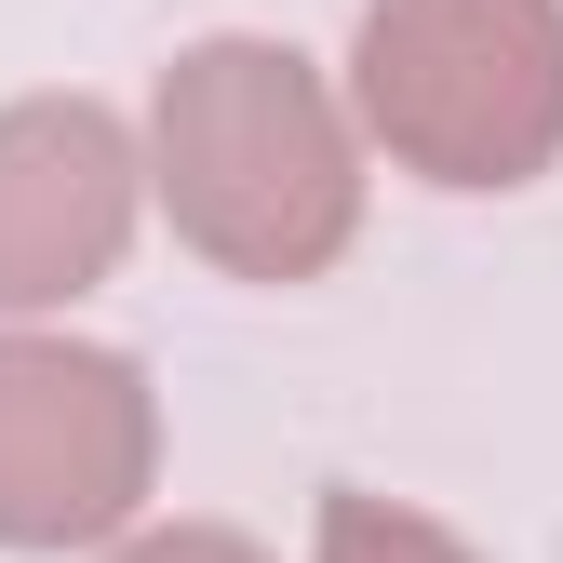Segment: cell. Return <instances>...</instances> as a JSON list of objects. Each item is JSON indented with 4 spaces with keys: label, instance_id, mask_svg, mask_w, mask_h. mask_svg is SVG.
I'll return each mask as SVG.
<instances>
[{
    "label": "cell",
    "instance_id": "obj_1",
    "mask_svg": "<svg viewBox=\"0 0 563 563\" xmlns=\"http://www.w3.org/2000/svg\"><path fill=\"white\" fill-rule=\"evenodd\" d=\"M148 188L229 282H322L363 229L349 108L296 41H188L148 95Z\"/></svg>",
    "mask_w": 563,
    "mask_h": 563
},
{
    "label": "cell",
    "instance_id": "obj_2",
    "mask_svg": "<svg viewBox=\"0 0 563 563\" xmlns=\"http://www.w3.org/2000/svg\"><path fill=\"white\" fill-rule=\"evenodd\" d=\"M349 108L430 188H537L563 162V0H363Z\"/></svg>",
    "mask_w": 563,
    "mask_h": 563
},
{
    "label": "cell",
    "instance_id": "obj_3",
    "mask_svg": "<svg viewBox=\"0 0 563 563\" xmlns=\"http://www.w3.org/2000/svg\"><path fill=\"white\" fill-rule=\"evenodd\" d=\"M162 483V402L95 335H0V550H108Z\"/></svg>",
    "mask_w": 563,
    "mask_h": 563
},
{
    "label": "cell",
    "instance_id": "obj_4",
    "mask_svg": "<svg viewBox=\"0 0 563 563\" xmlns=\"http://www.w3.org/2000/svg\"><path fill=\"white\" fill-rule=\"evenodd\" d=\"M148 162L95 95H14L0 108V309H67L95 296L134 242Z\"/></svg>",
    "mask_w": 563,
    "mask_h": 563
},
{
    "label": "cell",
    "instance_id": "obj_5",
    "mask_svg": "<svg viewBox=\"0 0 563 563\" xmlns=\"http://www.w3.org/2000/svg\"><path fill=\"white\" fill-rule=\"evenodd\" d=\"M309 563H483L456 523H430L416 497H376V483H335L322 497V550Z\"/></svg>",
    "mask_w": 563,
    "mask_h": 563
},
{
    "label": "cell",
    "instance_id": "obj_6",
    "mask_svg": "<svg viewBox=\"0 0 563 563\" xmlns=\"http://www.w3.org/2000/svg\"><path fill=\"white\" fill-rule=\"evenodd\" d=\"M108 563H268L242 523H134V537H108Z\"/></svg>",
    "mask_w": 563,
    "mask_h": 563
}]
</instances>
